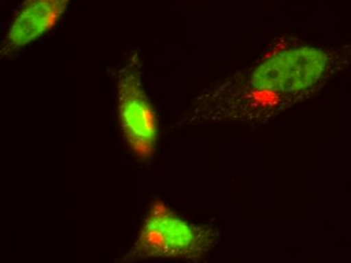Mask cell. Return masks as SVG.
<instances>
[{"label": "cell", "instance_id": "1", "mask_svg": "<svg viewBox=\"0 0 351 263\" xmlns=\"http://www.w3.org/2000/svg\"><path fill=\"white\" fill-rule=\"evenodd\" d=\"M350 60L351 47H280L197 96L179 124L263 125L309 100Z\"/></svg>", "mask_w": 351, "mask_h": 263}, {"label": "cell", "instance_id": "2", "mask_svg": "<svg viewBox=\"0 0 351 263\" xmlns=\"http://www.w3.org/2000/svg\"><path fill=\"white\" fill-rule=\"evenodd\" d=\"M218 233L178 217L162 203H156L132 249L123 262L152 260H200L218 242Z\"/></svg>", "mask_w": 351, "mask_h": 263}, {"label": "cell", "instance_id": "3", "mask_svg": "<svg viewBox=\"0 0 351 263\" xmlns=\"http://www.w3.org/2000/svg\"><path fill=\"white\" fill-rule=\"evenodd\" d=\"M117 100L119 122L128 147L138 159H151L157 146L158 119L143 87L138 53H132L117 72Z\"/></svg>", "mask_w": 351, "mask_h": 263}, {"label": "cell", "instance_id": "4", "mask_svg": "<svg viewBox=\"0 0 351 263\" xmlns=\"http://www.w3.org/2000/svg\"><path fill=\"white\" fill-rule=\"evenodd\" d=\"M71 0H25L2 41V57L29 46L52 31L69 6Z\"/></svg>", "mask_w": 351, "mask_h": 263}]
</instances>
